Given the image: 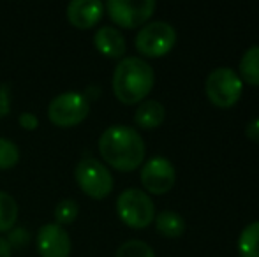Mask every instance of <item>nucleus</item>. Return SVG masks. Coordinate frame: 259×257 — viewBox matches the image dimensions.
I'll list each match as a JSON object with an SVG mask.
<instances>
[{
    "label": "nucleus",
    "instance_id": "obj_11",
    "mask_svg": "<svg viewBox=\"0 0 259 257\" xmlns=\"http://www.w3.org/2000/svg\"><path fill=\"white\" fill-rule=\"evenodd\" d=\"M104 13V4L99 0H72L67 4V20L72 27L79 30H89L101 21Z\"/></svg>",
    "mask_w": 259,
    "mask_h": 257
},
{
    "label": "nucleus",
    "instance_id": "obj_12",
    "mask_svg": "<svg viewBox=\"0 0 259 257\" xmlns=\"http://www.w3.org/2000/svg\"><path fill=\"white\" fill-rule=\"evenodd\" d=\"M94 46L108 59H122L125 55V37L115 27H101L94 35Z\"/></svg>",
    "mask_w": 259,
    "mask_h": 257
},
{
    "label": "nucleus",
    "instance_id": "obj_22",
    "mask_svg": "<svg viewBox=\"0 0 259 257\" xmlns=\"http://www.w3.org/2000/svg\"><path fill=\"white\" fill-rule=\"evenodd\" d=\"M18 122H20V127L25 130H35L39 127V118L34 113H28V111L21 113L18 117Z\"/></svg>",
    "mask_w": 259,
    "mask_h": 257
},
{
    "label": "nucleus",
    "instance_id": "obj_8",
    "mask_svg": "<svg viewBox=\"0 0 259 257\" xmlns=\"http://www.w3.org/2000/svg\"><path fill=\"white\" fill-rule=\"evenodd\" d=\"M104 7L113 23L131 30L150 20L157 4L154 0H109Z\"/></svg>",
    "mask_w": 259,
    "mask_h": 257
},
{
    "label": "nucleus",
    "instance_id": "obj_7",
    "mask_svg": "<svg viewBox=\"0 0 259 257\" xmlns=\"http://www.w3.org/2000/svg\"><path fill=\"white\" fill-rule=\"evenodd\" d=\"M177 32L166 21H152L140 28L134 46L143 57L148 59H160L167 55L175 48Z\"/></svg>",
    "mask_w": 259,
    "mask_h": 257
},
{
    "label": "nucleus",
    "instance_id": "obj_24",
    "mask_svg": "<svg viewBox=\"0 0 259 257\" xmlns=\"http://www.w3.org/2000/svg\"><path fill=\"white\" fill-rule=\"evenodd\" d=\"M0 257H13V247L2 236H0Z\"/></svg>",
    "mask_w": 259,
    "mask_h": 257
},
{
    "label": "nucleus",
    "instance_id": "obj_5",
    "mask_svg": "<svg viewBox=\"0 0 259 257\" xmlns=\"http://www.w3.org/2000/svg\"><path fill=\"white\" fill-rule=\"evenodd\" d=\"M74 178L83 194L92 199H106L113 192V175L97 159L85 157L74 169Z\"/></svg>",
    "mask_w": 259,
    "mask_h": 257
},
{
    "label": "nucleus",
    "instance_id": "obj_18",
    "mask_svg": "<svg viewBox=\"0 0 259 257\" xmlns=\"http://www.w3.org/2000/svg\"><path fill=\"white\" fill-rule=\"evenodd\" d=\"M79 213V206L74 199H62L55 208V224L58 226H69L76 220Z\"/></svg>",
    "mask_w": 259,
    "mask_h": 257
},
{
    "label": "nucleus",
    "instance_id": "obj_17",
    "mask_svg": "<svg viewBox=\"0 0 259 257\" xmlns=\"http://www.w3.org/2000/svg\"><path fill=\"white\" fill-rule=\"evenodd\" d=\"M18 202L11 194L0 190V233H7L16 226Z\"/></svg>",
    "mask_w": 259,
    "mask_h": 257
},
{
    "label": "nucleus",
    "instance_id": "obj_16",
    "mask_svg": "<svg viewBox=\"0 0 259 257\" xmlns=\"http://www.w3.org/2000/svg\"><path fill=\"white\" fill-rule=\"evenodd\" d=\"M238 248L242 257H259V220L250 222L242 231L238 240Z\"/></svg>",
    "mask_w": 259,
    "mask_h": 257
},
{
    "label": "nucleus",
    "instance_id": "obj_1",
    "mask_svg": "<svg viewBox=\"0 0 259 257\" xmlns=\"http://www.w3.org/2000/svg\"><path fill=\"white\" fill-rule=\"evenodd\" d=\"M99 151L111 168L131 173L143 164L145 141L136 129L127 125H111L101 134Z\"/></svg>",
    "mask_w": 259,
    "mask_h": 257
},
{
    "label": "nucleus",
    "instance_id": "obj_23",
    "mask_svg": "<svg viewBox=\"0 0 259 257\" xmlns=\"http://www.w3.org/2000/svg\"><path fill=\"white\" fill-rule=\"evenodd\" d=\"M245 136L249 137V139L252 141V143H259V118L252 120L250 124H247Z\"/></svg>",
    "mask_w": 259,
    "mask_h": 257
},
{
    "label": "nucleus",
    "instance_id": "obj_14",
    "mask_svg": "<svg viewBox=\"0 0 259 257\" xmlns=\"http://www.w3.org/2000/svg\"><path fill=\"white\" fill-rule=\"evenodd\" d=\"M155 229L159 234H162L164 238H180L185 231V220L182 219V215H178L177 212L171 210H164L155 217Z\"/></svg>",
    "mask_w": 259,
    "mask_h": 257
},
{
    "label": "nucleus",
    "instance_id": "obj_4",
    "mask_svg": "<svg viewBox=\"0 0 259 257\" xmlns=\"http://www.w3.org/2000/svg\"><path fill=\"white\" fill-rule=\"evenodd\" d=\"M243 83L240 76L229 67H217L208 74L205 81V93L213 106L231 108L240 100Z\"/></svg>",
    "mask_w": 259,
    "mask_h": 257
},
{
    "label": "nucleus",
    "instance_id": "obj_2",
    "mask_svg": "<svg viewBox=\"0 0 259 257\" xmlns=\"http://www.w3.org/2000/svg\"><path fill=\"white\" fill-rule=\"evenodd\" d=\"M155 83L152 65L138 57L122 59L113 72V93L122 104L133 106L147 99Z\"/></svg>",
    "mask_w": 259,
    "mask_h": 257
},
{
    "label": "nucleus",
    "instance_id": "obj_9",
    "mask_svg": "<svg viewBox=\"0 0 259 257\" xmlns=\"http://www.w3.org/2000/svg\"><path fill=\"white\" fill-rule=\"evenodd\" d=\"M141 183L150 194L160 195L169 192L177 182V171L175 166L164 157H154L145 162L141 169Z\"/></svg>",
    "mask_w": 259,
    "mask_h": 257
},
{
    "label": "nucleus",
    "instance_id": "obj_15",
    "mask_svg": "<svg viewBox=\"0 0 259 257\" xmlns=\"http://www.w3.org/2000/svg\"><path fill=\"white\" fill-rule=\"evenodd\" d=\"M240 79L242 83L259 86V46H252L243 53L240 60Z\"/></svg>",
    "mask_w": 259,
    "mask_h": 257
},
{
    "label": "nucleus",
    "instance_id": "obj_3",
    "mask_svg": "<svg viewBox=\"0 0 259 257\" xmlns=\"http://www.w3.org/2000/svg\"><path fill=\"white\" fill-rule=\"evenodd\" d=\"M116 213L125 226L145 229L155 219V206L150 195L140 189H127L116 199Z\"/></svg>",
    "mask_w": 259,
    "mask_h": 257
},
{
    "label": "nucleus",
    "instance_id": "obj_6",
    "mask_svg": "<svg viewBox=\"0 0 259 257\" xmlns=\"http://www.w3.org/2000/svg\"><path fill=\"white\" fill-rule=\"evenodd\" d=\"M90 102L79 92H64L52 99L48 106V118L53 125L62 129L76 127L87 120Z\"/></svg>",
    "mask_w": 259,
    "mask_h": 257
},
{
    "label": "nucleus",
    "instance_id": "obj_20",
    "mask_svg": "<svg viewBox=\"0 0 259 257\" xmlns=\"http://www.w3.org/2000/svg\"><path fill=\"white\" fill-rule=\"evenodd\" d=\"M20 161V148L13 141L0 137V169H11Z\"/></svg>",
    "mask_w": 259,
    "mask_h": 257
},
{
    "label": "nucleus",
    "instance_id": "obj_21",
    "mask_svg": "<svg viewBox=\"0 0 259 257\" xmlns=\"http://www.w3.org/2000/svg\"><path fill=\"white\" fill-rule=\"evenodd\" d=\"M11 111V88L9 85H0V118L7 117Z\"/></svg>",
    "mask_w": 259,
    "mask_h": 257
},
{
    "label": "nucleus",
    "instance_id": "obj_10",
    "mask_svg": "<svg viewBox=\"0 0 259 257\" xmlns=\"http://www.w3.org/2000/svg\"><path fill=\"white\" fill-rule=\"evenodd\" d=\"M37 252L41 257H69L72 250L71 236L58 224H45L35 238Z\"/></svg>",
    "mask_w": 259,
    "mask_h": 257
},
{
    "label": "nucleus",
    "instance_id": "obj_25",
    "mask_svg": "<svg viewBox=\"0 0 259 257\" xmlns=\"http://www.w3.org/2000/svg\"><path fill=\"white\" fill-rule=\"evenodd\" d=\"M99 93H101V90L97 88V86H90V88L87 90V92L83 93V95L87 97V100H90V99H92V100H96V99H97V95H99Z\"/></svg>",
    "mask_w": 259,
    "mask_h": 257
},
{
    "label": "nucleus",
    "instance_id": "obj_13",
    "mask_svg": "<svg viewBox=\"0 0 259 257\" xmlns=\"http://www.w3.org/2000/svg\"><path fill=\"white\" fill-rule=\"evenodd\" d=\"M166 118V108L159 100H143L134 113V122L138 127L145 130H152L162 125Z\"/></svg>",
    "mask_w": 259,
    "mask_h": 257
},
{
    "label": "nucleus",
    "instance_id": "obj_19",
    "mask_svg": "<svg viewBox=\"0 0 259 257\" xmlns=\"http://www.w3.org/2000/svg\"><path fill=\"white\" fill-rule=\"evenodd\" d=\"M115 257H155L154 248L140 240H129L122 243L116 250Z\"/></svg>",
    "mask_w": 259,
    "mask_h": 257
}]
</instances>
